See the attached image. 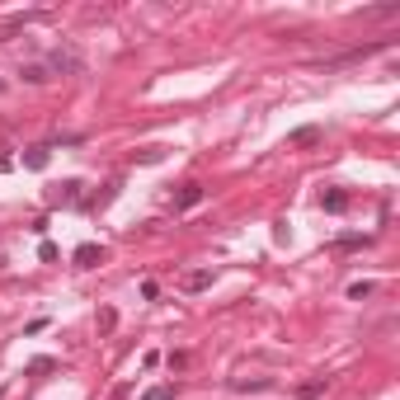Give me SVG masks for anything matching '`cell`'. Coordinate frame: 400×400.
<instances>
[{
	"instance_id": "obj_8",
	"label": "cell",
	"mask_w": 400,
	"mask_h": 400,
	"mask_svg": "<svg viewBox=\"0 0 400 400\" xmlns=\"http://www.w3.org/2000/svg\"><path fill=\"white\" fill-rule=\"evenodd\" d=\"M24 165H29V170H43L47 165V146H29L24 151Z\"/></svg>"
},
{
	"instance_id": "obj_16",
	"label": "cell",
	"mask_w": 400,
	"mask_h": 400,
	"mask_svg": "<svg viewBox=\"0 0 400 400\" xmlns=\"http://www.w3.org/2000/svg\"><path fill=\"white\" fill-rule=\"evenodd\" d=\"M0 90H5V80H0Z\"/></svg>"
},
{
	"instance_id": "obj_1",
	"label": "cell",
	"mask_w": 400,
	"mask_h": 400,
	"mask_svg": "<svg viewBox=\"0 0 400 400\" xmlns=\"http://www.w3.org/2000/svg\"><path fill=\"white\" fill-rule=\"evenodd\" d=\"M198 203H203V184H198V179L179 184V194H174V212H189V207H198Z\"/></svg>"
},
{
	"instance_id": "obj_10",
	"label": "cell",
	"mask_w": 400,
	"mask_h": 400,
	"mask_svg": "<svg viewBox=\"0 0 400 400\" xmlns=\"http://www.w3.org/2000/svg\"><path fill=\"white\" fill-rule=\"evenodd\" d=\"M231 386H236V391H264V377H236Z\"/></svg>"
},
{
	"instance_id": "obj_7",
	"label": "cell",
	"mask_w": 400,
	"mask_h": 400,
	"mask_svg": "<svg viewBox=\"0 0 400 400\" xmlns=\"http://www.w3.org/2000/svg\"><path fill=\"white\" fill-rule=\"evenodd\" d=\"M320 207H325V212H344V207H349V194H339V189H334V194H320Z\"/></svg>"
},
{
	"instance_id": "obj_2",
	"label": "cell",
	"mask_w": 400,
	"mask_h": 400,
	"mask_svg": "<svg viewBox=\"0 0 400 400\" xmlns=\"http://www.w3.org/2000/svg\"><path fill=\"white\" fill-rule=\"evenodd\" d=\"M320 141H325L320 127H297V132L287 137V146H292V151H311V146H320Z\"/></svg>"
},
{
	"instance_id": "obj_13",
	"label": "cell",
	"mask_w": 400,
	"mask_h": 400,
	"mask_svg": "<svg viewBox=\"0 0 400 400\" xmlns=\"http://www.w3.org/2000/svg\"><path fill=\"white\" fill-rule=\"evenodd\" d=\"M141 400H174V386H151Z\"/></svg>"
},
{
	"instance_id": "obj_9",
	"label": "cell",
	"mask_w": 400,
	"mask_h": 400,
	"mask_svg": "<svg viewBox=\"0 0 400 400\" xmlns=\"http://www.w3.org/2000/svg\"><path fill=\"white\" fill-rule=\"evenodd\" d=\"M320 391H325V381H320V377H311V381H301V386H297V396H301V400H316Z\"/></svg>"
},
{
	"instance_id": "obj_11",
	"label": "cell",
	"mask_w": 400,
	"mask_h": 400,
	"mask_svg": "<svg viewBox=\"0 0 400 400\" xmlns=\"http://www.w3.org/2000/svg\"><path fill=\"white\" fill-rule=\"evenodd\" d=\"M137 160H141V165H156V160H165V151H160V146H146V151H137Z\"/></svg>"
},
{
	"instance_id": "obj_12",
	"label": "cell",
	"mask_w": 400,
	"mask_h": 400,
	"mask_svg": "<svg viewBox=\"0 0 400 400\" xmlns=\"http://www.w3.org/2000/svg\"><path fill=\"white\" fill-rule=\"evenodd\" d=\"M52 66H57V71H76V66H80V61H76V57H71V52H57V57H52Z\"/></svg>"
},
{
	"instance_id": "obj_14",
	"label": "cell",
	"mask_w": 400,
	"mask_h": 400,
	"mask_svg": "<svg viewBox=\"0 0 400 400\" xmlns=\"http://www.w3.org/2000/svg\"><path fill=\"white\" fill-rule=\"evenodd\" d=\"M349 297H354V301H363V297H372V283H354V287H349Z\"/></svg>"
},
{
	"instance_id": "obj_5",
	"label": "cell",
	"mask_w": 400,
	"mask_h": 400,
	"mask_svg": "<svg viewBox=\"0 0 400 400\" xmlns=\"http://www.w3.org/2000/svg\"><path fill=\"white\" fill-rule=\"evenodd\" d=\"M71 259H76V269H94V264L104 259V250H99V245H80V250L71 254Z\"/></svg>"
},
{
	"instance_id": "obj_3",
	"label": "cell",
	"mask_w": 400,
	"mask_h": 400,
	"mask_svg": "<svg viewBox=\"0 0 400 400\" xmlns=\"http://www.w3.org/2000/svg\"><path fill=\"white\" fill-rule=\"evenodd\" d=\"M80 203V179H66L61 189H52V207H71Z\"/></svg>"
},
{
	"instance_id": "obj_6",
	"label": "cell",
	"mask_w": 400,
	"mask_h": 400,
	"mask_svg": "<svg viewBox=\"0 0 400 400\" xmlns=\"http://www.w3.org/2000/svg\"><path fill=\"white\" fill-rule=\"evenodd\" d=\"M19 76L29 80V85H47V80H52V76H47V66H43V61H29V66H24Z\"/></svg>"
},
{
	"instance_id": "obj_4",
	"label": "cell",
	"mask_w": 400,
	"mask_h": 400,
	"mask_svg": "<svg viewBox=\"0 0 400 400\" xmlns=\"http://www.w3.org/2000/svg\"><path fill=\"white\" fill-rule=\"evenodd\" d=\"M212 287V269H194V274H184V292H203Z\"/></svg>"
},
{
	"instance_id": "obj_15",
	"label": "cell",
	"mask_w": 400,
	"mask_h": 400,
	"mask_svg": "<svg viewBox=\"0 0 400 400\" xmlns=\"http://www.w3.org/2000/svg\"><path fill=\"white\" fill-rule=\"evenodd\" d=\"M14 165V156H10V146H0V170H10Z\"/></svg>"
}]
</instances>
